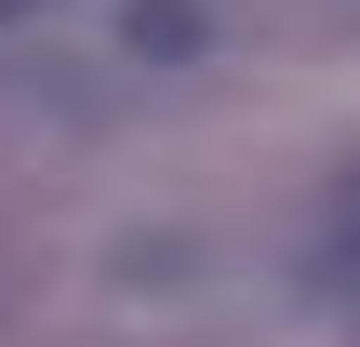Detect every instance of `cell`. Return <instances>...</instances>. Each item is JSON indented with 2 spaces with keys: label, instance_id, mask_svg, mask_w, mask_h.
I'll return each mask as SVG.
<instances>
[{
  "label": "cell",
  "instance_id": "7a4b0ae2",
  "mask_svg": "<svg viewBox=\"0 0 360 347\" xmlns=\"http://www.w3.org/2000/svg\"><path fill=\"white\" fill-rule=\"evenodd\" d=\"M27 13H53V0H0V27H27Z\"/></svg>",
  "mask_w": 360,
  "mask_h": 347
},
{
  "label": "cell",
  "instance_id": "6da1fadb",
  "mask_svg": "<svg viewBox=\"0 0 360 347\" xmlns=\"http://www.w3.org/2000/svg\"><path fill=\"white\" fill-rule=\"evenodd\" d=\"M334 254H347V281H360V174H347V201H334Z\"/></svg>",
  "mask_w": 360,
  "mask_h": 347
}]
</instances>
